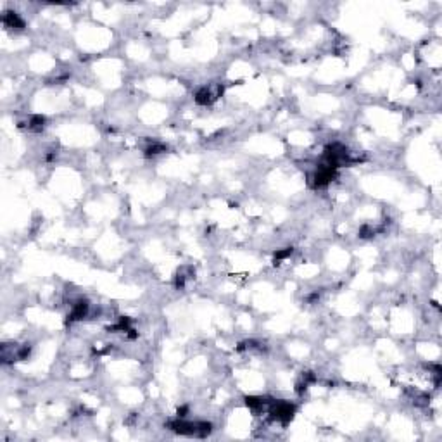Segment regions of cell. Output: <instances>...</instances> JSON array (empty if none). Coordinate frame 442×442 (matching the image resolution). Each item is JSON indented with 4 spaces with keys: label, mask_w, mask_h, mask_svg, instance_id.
<instances>
[{
    "label": "cell",
    "mask_w": 442,
    "mask_h": 442,
    "mask_svg": "<svg viewBox=\"0 0 442 442\" xmlns=\"http://www.w3.org/2000/svg\"><path fill=\"white\" fill-rule=\"evenodd\" d=\"M166 147L161 145V143H154V145H150L149 149H147V156H156V154H161L164 152Z\"/></svg>",
    "instance_id": "7"
},
{
    "label": "cell",
    "mask_w": 442,
    "mask_h": 442,
    "mask_svg": "<svg viewBox=\"0 0 442 442\" xmlns=\"http://www.w3.org/2000/svg\"><path fill=\"white\" fill-rule=\"evenodd\" d=\"M169 429L176 434L190 437H208L213 432V425L208 422H185V420H175L169 423Z\"/></svg>",
    "instance_id": "1"
},
{
    "label": "cell",
    "mask_w": 442,
    "mask_h": 442,
    "mask_svg": "<svg viewBox=\"0 0 442 442\" xmlns=\"http://www.w3.org/2000/svg\"><path fill=\"white\" fill-rule=\"evenodd\" d=\"M43 123H45V117L43 116H33L31 119H29V124L28 128L33 131H42L43 130Z\"/></svg>",
    "instance_id": "6"
},
{
    "label": "cell",
    "mask_w": 442,
    "mask_h": 442,
    "mask_svg": "<svg viewBox=\"0 0 442 442\" xmlns=\"http://www.w3.org/2000/svg\"><path fill=\"white\" fill-rule=\"evenodd\" d=\"M218 97H220V94H215V92H213L209 87H202V88H199V90L195 92V102H197L199 106L213 104V102H215Z\"/></svg>",
    "instance_id": "3"
},
{
    "label": "cell",
    "mask_w": 442,
    "mask_h": 442,
    "mask_svg": "<svg viewBox=\"0 0 442 442\" xmlns=\"http://www.w3.org/2000/svg\"><path fill=\"white\" fill-rule=\"evenodd\" d=\"M294 413H296V406L292 403H287V401H275L270 408L271 418L282 423H289L294 418Z\"/></svg>",
    "instance_id": "2"
},
{
    "label": "cell",
    "mask_w": 442,
    "mask_h": 442,
    "mask_svg": "<svg viewBox=\"0 0 442 442\" xmlns=\"http://www.w3.org/2000/svg\"><path fill=\"white\" fill-rule=\"evenodd\" d=\"M2 21H3V24H5L7 28H16V29H23L24 28V21L17 16V12H10V10H7V12H3Z\"/></svg>",
    "instance_id": "5"
},
{
    "label": "cell",
    "mask_w": 442,
    "mask_h": 442,
    "mask_svg": "<svg viewBox=\"0 0 442 442\" xmlns=\"http://www.w3.org/2000/svg\"><path fill=\"white\" fill-rule=\"evenodd\" d=\"M88 308H90V304H88L87 301H78L76 304H73L71 313L68 315V323L83 320L85 316H87V313H88Z\"/></svg>",
    "instance_id": "4"
},
{
    "label": "cell",
    "mask_w": 442,
    "mask_h": 442,
    "mask_svg": "<svg viewBox=\"0 0 442 442\" xmlns=\"http://www.w3.org/2000/svg\"><path fill=\"white\" fill-rule=\"evenodd\" d=\"M290 254H292V247H287L285 250H278V252L275 254V264H276V263H280V261H282L283 257L290 256Z\"/></svg>",
    "instance_id": "8"
}]
</instances>
